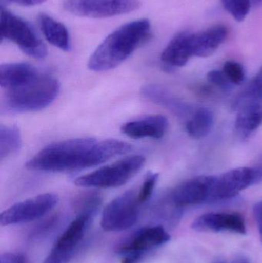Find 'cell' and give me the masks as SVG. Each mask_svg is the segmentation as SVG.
Here are the masks:
<instances>
[{
  "label": "cell",
  "mask_w": 262,
  "mask_h": 263,
  "mask_svg": "<svg viewBox=\"0 0 262 263\" xmlns=\"http://www.w3.org/2000/svg\"><path fill=\"white\" fill-rule=\"evenodd\" d=\"M130 144L116 139L77 138L48 145L26 163L29 170L50 173L79 171L96 166L132 150Z\"/></svg>",
  "instance_id": "cell-1"
},
{
  "label": "cell",
  "mask_w": 262,
  "mask_h": 263,
  "mask_svg": "<svg viewBox=\"0 0 262 263\" xmlns=\"http://www.w3.org/2000/svg\"><path fill=\"white\" fill-rule=\"evenodd\" d=\"M152 36L147 18L130 22L111 32L89 59V69L95 72L110 70L119 66Z\"/></svg>",
  "instance_id": "cell-2"
},
{
  "label": "cell",
  "mask_w": 262,
  "mask_h": 263,
  "mask_svg": "<svg viewBox=\"0 0 262 263\" xmlns=\"http://www.w3.org/2000/svg\"><path fill=\"white\" fill-rule=\"evenodd\" d=\"M59 89V82L57 79L41 73L30 83L6 91L3 108L12 112L42 110L56 99Z\"/></svg>",
  "instance_id": "cell-3"
},
{
  "label": "cell",
  "mask_w": 262,
  "mask_h": 263,
  "mask_svg": "<svg viewBox=\"0 0 262 263\" xmlns=\"http://www.w3.org/2000/svg\"><path fill=\"white\" fill-rule=\"evenodd\" d=\"M146 163L143 156H132L77 178L75 185L83 187L116 188L127 183Z\"/></svg>",
  "instance_id": "cell-4"
},
{
  "label": "cell",
  "mask_w": 262,
  "mask_h": 263,
  "mask_svg": "<svg viewBox=\"0 0 262 263\" xmlns=\"http://www.w3.org/2000/svg\"><path fill=\"white\" fill-rule=\"evenodd\" d=\"M0 33L2 41L12 42L26 55L35 59H44L47 49L33 28L26 20L1 6Z\"/></svg>",
  "instance_id": "cell-5"
},
{
  "label": "cell",
  "mask_w": 262,
  "mask_h": 263,
  "mask_svg": "<svg viewBox=\"0 0 262 263\" xmlns=\"http://www.w3.org/2000/svg\"><path fill=\"white\" fill-rule=\"evenodd\" d=\"M140 202L138 194L129 190L109 202L103 210L101 227L106 232H120L135 225Z\"/></svg>",
  "instance_id": "cell-6"
},
{
  "label": "cell",
  "mask_w": 262,
  "mask_h": 263,
  "mask_svg": "<svg viewBox=\"0 0 262 263\" xmlns=\"http://www.w3.org/2000/svg\"><path fill=\"white\" fill-rule=\"evenodd\" d=\"M140 0H64L65 10L89 18H108L130 13L141 7Z\"/></svg>",
  "instance_id": "cell-7"
},
{
  "label": "cell",
  "mask_w": 262,
  "mask_h": 263,
  "mask_svg": "<svg viewBox=\"0 0 262 263\" xmlns=\"http://www.w3.org/2000/svg\"><path fill=\"white\" fill-rule=\"evenodd\" d=\"M58 202L56 194L45 193L17 202L1 213L0 223L6 227L35 220L50 212Z\"/></svg>",
  "instance_id": "cell-8"
},
{
  "label": "cell",
  "mask_w": 262,
  "mask_h": 263,
  "mask_svg": "<svg viewBox=\"0 0 262 263\" xmlns=\"http://www.w3.org/2000/svg\"><path fill=\"white\" fill-rule=\"evenodd\" d=\"M256 183L257 173L254 167L234 168L219 177L216 176L209 202L232 199L240 192Z\"/></svg>",
  "instance_id": "cell-9"
},
{
  "label": "cell",
  "mask_w": 262,
  "mask_h": 263,
  "mask_svg": "<svg viewBox=\"0 0 262 263\" xmlns=\"http://www.w3.org/2000/svg\"><path fill=\"white\" fill-rule=\"evenodd\" d=\"M216 176H201L180 184L172 190L171 202L176 208L209 202Z\"/></svg>",
  "instance_id": "cell-10"
},
{
  "label": "cell",
  "mask_w": 262,
  "mask_h": 263,
  "mask_svg": "<svg viewBox=\"0 0 262 263\" xmlns=\"http://www.w3.org/2000/svg\"><path fill=\"white\" fill-rule=\"evenodd\" d=\"M192 228L201 233L229 231L241 235L247 233L244 217L238 213H206L193 221Z\"/></svg>",
  "instance_id": "cell-11"
},
{
  "label": "cell",
  "mask_w": 262,
  "mask_h": 263,
  "mask_svg": "<svg viewBox=\"0 0 262 263\" xmlns=\"http://www.w3.org/2000/svg\"><path fill=\"white\" fill-rule=\"evenodd\" d=\"M171 236L162 226L140 230L130 239L118 246V254L128 255L130 253H144L152 249L163 245L170 240Z\"/></svg>",
  "instance_id": "cell-12"
},
{
  "label": "cell",
  "mask_w": 262,
  "mask_h": 263,
  "mask_svg": "<svg viewBox=\"0 0 262 263\" xmlns=\"http://www.w3.org/2000/svg\"><path fill=\"white\" fill-rule=\"evenodd\" d=\"M229 29L224 25H215L201 32L191 33V46L193 57H208L212 55L224 43Z\"/></svg>",
  "instance_id": "cell-13"
},
{
  "label": "cell",
  "mask_w": 262,
  "mask_h": 263,
  "mask_svg": "<svg viewBox=\"0 0 262 263\" xmlns=\"http://www.w3.org/2000/svg\"><path fill=\"white\" fill-rule=\"evenodd\" d=\"M92 218L86 216H77L76 219L71 222L66 231L58 238L54 245L52 252L69 262L74 249L84 237L85 232L92 222Z\"/></svg>",
  "instance_id": "cell-14"
},
{
  "label": "cell",
  "mask_w": 262,
  "mask_h": 263,
  "mask_svg": "<svg viewBox=\"0 0 262 263\" xmlns=\"http://www.w3.org/2000/svg\"><path fill=\"white\" fill-rule=\"evenodd\" d=\"M169 126L167 118L162 115L150 116L123 125L121 130L132 139H159L166 134Z\"/></svg>",
  "instance_id": "cell-15"
},
{
  "label": "cell",
  "mask_w": 262,
  "mask_h": 263,
  "mask_svg": "<svg viewBox=\"0 0 262 263\" xmlns=\"http://www.w3.org/2000/svg\"><path fill=\"white\" fill-rule=\"evenodd\" d=\"M191 33L188 31L178 32L169 42L161 55L162 63L168 68L186 66L193 57L191 46Z\"/></svg>",
  "instance_id": "cell-16"
},
{
  "label": "cell",
  "mask_w": 262,
  "mask_h": 263,
  "mask_svg": "<svg viewBox=\"0 0 262 263\" xmlns=\"http://www.w3.org/2000/svg\"><path fill=\"white\" fill-rule=\"evenodd\" d=\"M40 74L29 63H6L0 66V86L6 91L16 89L35 80Z\"/></svg>",
  "instance_id": "cell-17"
},
{
  "label": "cell",
  "mask_w": 262,
  "mask_h": 263,
  "mask_svg": "<svg viewBox=\"0 0 262 263\" xmlns=\"http://www.w3.org/2000/svg\"><path fill=\"white\" fill-rule=\"evenodd\" d=\"M141 92L147 100L166 108L180 118H185L191 114L192 108L187 103L158 85H145L142 87Z\"/></svg>",
  "instance_id": "cell-18"
},
{
  "label": "cell",
  "mask_w": 262,
  "mask_h": 263,
  "mask_svg": "<svg viewBox=\"0 0 262 263\" xmlns=\"http://www.w3.org/2000/svg\"><path fill=\"white\" fill-rule=\"evenodd\" d=\"M38 23L45 38L50 44L66 52L70 50V35L64 24L46 13L38 15Z\"/></svg>",
  "instance_id": "cell-19"
},
{
  "label": "cell",
  "mask_w": 262,
  "mask_h": 263,
  "mask_svg": "<svg viewBox=\"0 0 262 263\" xmlns=\"http://www.w3.org/2000/svg\"><path fill=\"white\" fill-rule=\"evenodd\" d=\"M262 125V98L252 102L238 111L235 131L243 139L250 137Z\"/></svg>",
  "instance_id": "cell-20"
},
{
  "label": "cell",
  "mask_w": 262,
  "mask_h": 263,
  "mask_svg": "<svg viewBox=\"0 0 262 263\" xmlns=\"http://www.w3.org/2000/svg\"><path fill=\"white\" fill-rule=\"evenodd\" d=\"M214 114L207 108L197 109L186 123V130L194 139H203L209 134L214 125Z\"/></svg>",
  "instance_id": "cell-21"
},
{
  "label": "cell",
  "mask_w": 262,
  "mask_h": 263,
  "mask_svg": "<svg viewBox=\"0 0 262 263\" xmlns=\"http://www.w3.org/2000/svg\"><path fill=\"white\" fill-rule=\"evenodd\" d=\"M22 139L19 129L16 126L0 127V159L3 161L16 153L21 148Z\"/></svg>",
  "instance_id": "cell-22"
},
{
  "label": "cell",
  "mask_w": 262,
  "mask_h": 263,
  "mask_svg": "<svg viewBox=\"0 0 262 263\" xmlns=\"http://www.w3.org/2000/svg\"><path fill=\"white\" fill-rule=\"evenodd\" d=\"M262 98V67L253 80L246 86L234 100L232 108L234 110L239 111L252 102Z\"/></svg>",
  "instance_id": "cell-23"
},
{
  "label": "cell",
  "mask_w": 262,
  "mask_h": 263,
  "mask_svg": "<svg viewBox=\"0 0 262 263\" xmlns=\"http://www.w3.org/2000/svg\"><path fill=\"white\" fill-rule=\"evenodd\" d=\"M102 204V197L97 193H87L78 196L75 201L78 216L93 217Z\"/></svg>",
  "instance_id": "cell-24"
},
{
  "label": "cell",
  "mask_w": 262,
  "mask_h": 263,
  "mask_svg": "<svg viewBox=\"0 0 262 263\" xmlns=\"http://www.w3.org/2000/svg\"><path fill=\"white\" fill-rule=\"evenodd\" d=\"M225 9L236 21L243 22L252 6V0H221Z\"/></svg>",
  "instance_id": "cell-25"
},
{
  "label": "cell",
  "mask_w": 262,
  "mask_h": 263,
  "mask_svg": "<svg viewBox=\"0 0 262 263\" xmlns=\"http://www.w3.org/2000/svg\"><path fill=\"white\" fill-rule=\"evenodd\" d=\"M223 72L232 85L241 84L246 78L244 68L235 61L226 62L223 66Z\"/></svg>",
  "instance_id": "cell-26"
},
{
  "label": "cell",
  "mask_w": 262,
  "mask_h": 263,
  "mask_svg": "<svg viewBox=\"0 0 262 263\" xmlns=\"http://www.w3.org/2000/svg\"><path fill=\"white\" fill-rule=\"evenodd\" d=\"M158 179V173H149L143 182V186L138 193L140 204L146 202L152 196Z\"/></svg>",
  "instance_id": "cell-27"
},
{
  "label": "cell",
  "mask_w": 262,
  "mask_h": 263,
  "mask_svg": "<svg viewBox=\"0 0 262 263\" xmlns=\"http://www.w3.org/2000/svg\"><path fill=\"white\" fill-rule=\"evenodd\" d=\"M207 80L209 83L223 90H229L232 84L229 81L223 70H212L208 73Z\"/></svg>",
  "instance_id": "cell-28"
},
{
  "label": "cell",
  "mask_w": 262,
  "mask_h": 263,
  "mask_svg": "<svg viewBox=\"0 0 262 263\" xmlns=\"http://www.w3.org/2000/svg\"><path fill=\"white\" fill-rule=\"evenodd\" d=\"M0 263H28V261L23 255L5 253L0 258Z\"/></svg>",
  "instance_id": "cell-29"
},
{
  "label": "cell",
  "mask_w": 262,
  "mask_h": 263,
  "mask_svg": "<svg viewBox=\"0 0 262 263\" xmlns=\"http://www.w3.org/2000/svg\"><path fill=\"white\" fill-rule=\"evenodd\" d=\"M253 216L258 227L260 240L262 244V201L257 202L253 206Z\"/></svg>",
  "instance_id": "cell-30"
},
{
  "label": "cell",
  "mask_w": 262,
  "mask_h": 263,
  "mask_svg": "<svg viewBox=\"0 0 262 263\" xmlns=\"http://www.w3.org/2000/svg\"><path fill=\"white\" fill-rule=\"evenodd\" d=\"M143 254L144 253H134L126 255V257L122 263H138L143 258Z\"/></svg>",
  "instance_id": "cell-31"
},
{
  "label": "cell",
  "mask_w": 262,
  "mask_h": 263,
  "mask_svg": "<svg viewBox=\"0 0 262 263\" xmlns=\"http://www.w3.org/2000/svg\"><path fill=\"white\" fill-rule=\"evenodd\" d=\"M43 263H67L63 258L58 256V255L55 254L53 252L51 251L50 254L49 255L47 258L45 259Z\"/></svg>",
  "instance_id": "cell-32"
},
{
  "label": "cell",
  "mask_w": 262,
  "mask_h": 263,
  "mask_svg": "<svg viewBox=\"0 0 262 263\" xmlns=\"http://www.w3.org/2000/svg\"><path fill=\"white\" fill-rule=\"evenodd\" d=\"M257 173V183L262 182V157L259 162L257 164L256 166L254 167Z\"/></svg>",
  "instance_id": "cell-33"
},
{
  "label": "cell",
  "mask_w": 262,
  "mask_h": 263,
  "mask_svg": "<svg viewBox=\"0 0 262 263\" xmlns=\"http://www.w3.org/2000/svg\"><path fill=\"white\" fill-rule=\"evenodd\" d=\"M26 1H27V0H1V6H4L5 5L11 4V3H15V4L26 6Z\"/></svg>",
  "instance_id": "cell-34"
},
{
  "label": "cell",
  "mask_w": 262,
  "mask_h": 263,
  "mask_svg": "<svg viewBox=\"0 0 262 263\" xmlns=\"http://www.w3.org/2000/svg\"><path fill=\"white\" fill-rule=\"evenodd\" d=\"M231 263H250L247 258L244 256H237Z\"/></svg>",
  "instance_id": "cell-35"
},
{
  "label": "cell",
  "mask_w": 262,
  "mask_h": 263,
  "mask_svg": "<svg viewBox=\"0 0 262 263\" xmlns=\"http://www.w3.org/2000/svg\"><path fill=\"white\" fill-rule=\"evenodd\" d=\"M46 0H27L26 1V6H35V5L41 4L43 2Z\"/></svg>",
  "instance_id": "cell-36"
},
{
  "label": "cell",
  "mask_w": 262,
  "mask_h": 263,
  "mask_svg": "<svg viewBox=\"0 0 262 263\" xmlns=\"http://www.w3.org/2000/svg\"><path fill=\"white\" fill-rule=\"evenodd\" d=\"M252 4L254 6H262V0H252Z\"/></svg>",
  "instance_id": "cell-37"
},
{
  "label": "cell",
  "mask_w": 262,
  "mask_h": 263,
  "mask_svg": "<svg viewBox=\"0 0 262 263\" xmlns=\"http://www.w3.org/2000/svg\"><path fill=\"white\" fill-rule=\"evenodd\" d=\"M213 263H226L225 262L224 260H223V259H217V260H215V262H213Z\"/></svg>",
  "instance_id": "cell-38"
}]
</instances>
